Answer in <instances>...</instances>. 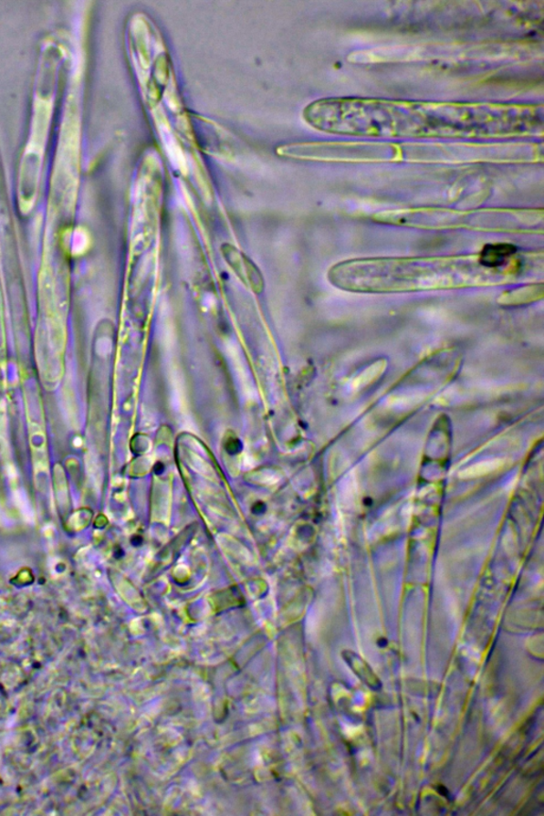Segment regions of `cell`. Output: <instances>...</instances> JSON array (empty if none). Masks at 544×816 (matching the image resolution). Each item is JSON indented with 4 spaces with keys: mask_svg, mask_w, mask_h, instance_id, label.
I'll use <instances>...</instances> for the list:
<instances>
[{
    "mask_svg": "<svg viewBox=\"0 0 544 816\" xmlns=\"http://www.w3.org/2000/svg\"><path fill=\"white\" fill-rule=\"evenodd\" d=\"M542 298L543 284L540 283L528 285V287L507 291V293H504L500 297L498 302L503 304V306H521V304L541 300Z\"/></svg>",
    "mask_w": 544,
    "mask_h": 816,
    "instance_id": "obj_4",
    "label": "cell"
},
{
    "mask_svg": "<svg viewBox=\"0 0 544 816\" xmlns=\"http://www.w3.org/2000/svg\"><path fill=\"white\" fill-rule=\"evenodd\" d=\"M503 466V462L501 459H489V461L478 463L475 466H471L468 469H466L461 472L462 477H479L483 476H487L497 469H500Z\"/></svg>",
    "mask_w": 544,
    "mask_h": 816,
    "instance_id": "obj_5",
    "label": "cell"
},
{
    "mask_svg": "<svg viewBox=\"0 0 544 816\" xmlns=\"http://www.w3.org/2000/svg\"><path fill=\"white\" fill-rule=\"evenodd\" d=\"M222 252L226 263L235 275L241 278V281L248 287L254 293L261 294L264 290V277L261 270L250 258L239 251L235 246L224 244Z\"/></svg>",
    "mask_w": 544,
    "mask_h": 816,
    "instance_id": "obj_3",
    "label": "cell"
},
{
    "mask_svg": "<svg viewBox=\"0 0 544 816\" xmlns=\"http://www.w3.org/2000/svg\"><path fill=\"white\" fill-rule=\"evenodd\" d=\"M502 108L377 100H317L310 120L317 131L358 135L453 136L507 132ZM505 121V120H503Z\"/></svg>",
    "mask_w": 544,
    "mask_h": 816,
    "instance_id": "obj_1",
    "label": "cell"
},
{
    "mask_svg": "<svg viewBox=\"0 0 544 816\" xmlns=\"http://www.w3.org/2000/svg\"><path fill=\"white\" fill-rule=\"evenodd\" d=\"M519 267L491 269L478 257L440 260L381 258L339 264L330 271V280L340 288L362 293L452 289L507 283Z\"/></svg>",
    "mask_w": 544,
    "mask_h": 816,
    "instance_id": "obj_2",
    "label": "cell"
}]
</instances>
